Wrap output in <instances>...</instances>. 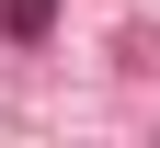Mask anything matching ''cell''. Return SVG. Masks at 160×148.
Instances as JSON below:
<instances>
[{
	"label": "cell",
	"mask_w": 160,
	"mask_h": 148,
	"mask_svg": "<svg viewBox=\"0 0 160 148\" xmlns=\"http://www.w3.org/2000/svg\"><path fill=\"white\" fill-rule=\"evenodd\" d=\"M46 12H57V0H0V23H12V34H46Z\"/></svg>",
	"instance_id": "obj_1"
}]
</instances>
